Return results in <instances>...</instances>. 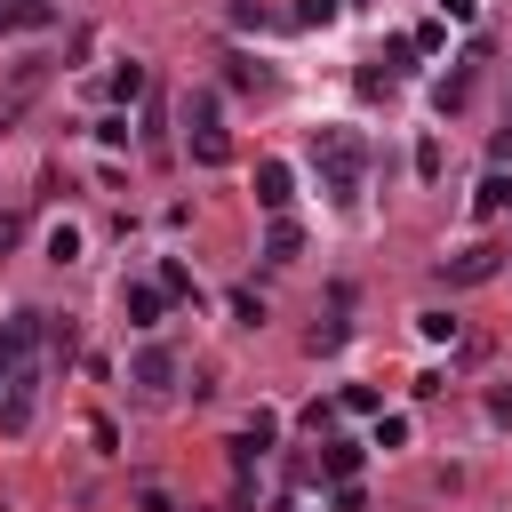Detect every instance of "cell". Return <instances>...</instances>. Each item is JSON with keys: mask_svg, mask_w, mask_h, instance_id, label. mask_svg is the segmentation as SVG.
I'll use <instances>...</instances> for the list:
<instances>
[{"mask_svg": "<svg viewBox=\"0 0 512 512\" xmlns=\"http://www.w3.org/2000/svg\"><path fill=\"white\" fill-rule=\"evenodd\" d=\"M320 472L328 480H352L360 472V440H320Z\"/></svg>", "mask_w": 512, "mask_h": 512, "instance_id": "12", "label": "cell"}, {"mask_svg": "<svg viewBox=\"0 0 512 512\" xmlns=\"http://www.w3.org/2000/svg\"><path fill=\"white\" fill-rule=\"evenodd\" d=\"M432 104H440V112H464V104H472V72H448V80L432 88Z\"/></svg>", "mask_w": 512, "mask_h": 512, "instance_id": "14", "label": "cell"}, {"mask_svg": "<svg viewBox=\"0 0 512 512\" xmlns=\"http://www.w3.org/2000/svg\"><path fill=\"white\" fill-rule=\"evenodd\" d=\"M0 384H8V360H0Z\"/></svg>", "mask_w": 512, "mask_h": 512, "instance_id": "28", "label": "cell"}, {"mask_svg": "<svg viewBox=\"0 0 512 512\" xmlns=\"http://www.w3.org/2000/svg\"><path fill=\"white\" fill-rule=\"evenodd\" d=\"M440 16L448 24H472V0H440Z\"/></svg>", "mask_w": 512, "mask_h": 512, "instance_id": "27", "label": "cell"}, {"mask_svg": "<svg viewBox=\"0 0 512 512\" xmlns=\"http://www.w3.org/2000/svg\"><path fill=\"white\" fill-rule=\"evenodd\" d=\"M376 448H408V416H376Z\"/></svg>", "mask_w": 512, "mask_h": 512, "instance_id": "21", "label": "cell"}, {"mask_svg": "<svg viewBox=\"0 0 512 512\" xmlns=\"http://www.w3.org/2000/svg\"><path fill=\"white\" fill-rule=\"evenodd\" d=\"M96 144H112V152H120V144H128V112H104V120H96Z\"/></svg>", "mask_w": 512, "mask_h": 512, "instance_id": "19", "label": "cell"}, {"mask_svg": "<svg viewBox=\"0 0 512 512\" xmlns=\"http://www.w3.org/2000/svg\"><path fill=\"white\" fill-rule=\"evenodd\" d=\"M160 288H168V296H192V272H184V264L168 256V264H160Z\"/></svg>", "mask_w": 512, "mask_h": 512, "instance_id": "22", "label": "cell"}, {"mask_svg": "<svg viewBox=\"0 0 512 512\" xmlns=\"http://www.w3.org/2000/svg\"><path fill=\"white\" fill-rule=\"evenodd\" d=\"M136 512H176V504H168V488H144V496H136Z\"/></svg>", "mask_w": 512, "mask_h": 512, "instance_id": "25", "label": "cell"}, {"mask_svg": "<svg viewBox=\"0 0 512 512\" xmlns=\"http://www.w3.org/2000/svg\"><path fill=\"white\" fill-rule=\"evenodd\" d=\"M416 72V40H384V80H408Z\"/></svg>", "mask_w": 512, "mask_h": 512, "instance_id": "15", "label": "cell"}, {"mask_svg": "<svg viewBox=\"0 0 512 512\" xmlns=\"http://www.w3.org/2000/svg\"><path fill=\"white\" fill-rule=\"evenodd\" d=\"M40 24H56L48 0H0V32H40Z\"/></svg>", "mask_w": 512, "mask_h": 512, "instance_id": "10", "label": "cell"}, {"mask_svg": "<svg viewBox=\"0 0 512 512\" xmlns=\"http://www.w3.org/2000/svg\"><path fill=\"white\" fill-rule=\"evenodd\" d=\"M496 272H504V248H488V240L440 256V288H480V280H496Z\"/></svg>", "mask_w": 512, "mask_h": 512, "instance_id": "3", "label": "cell"}, {"mask_svg": "<svg viewBox=\"0 0 512 512\" xmlns=\"http://www.w3.org/2000/svg\"><path fill=\"white\" fill-rule=\"evenodd\" d=\"M112 96L136 104V96H144V64H120V72H112Z\"/></svg>", "mask_w": 512, "mask_h": 512, "instance_id": "17", "label": "cell"}, {"mask_svg": "<svg viewBox=\"0 0 512 512\" xmlns=\"http://www.w3.org/2000/svg\"><path fill=\"white\" fill-rule=\"evenodd\" d=\"M32 400H40V376H32V368H8V392H0V440H24V432H32Z\"/></svg>", "mask_w": 512, "mask_h": 512, "instance_id": "4", "label": "cell"}, {"mask_svg": "<svg viewBox=\"0 0 512 512\" xmlns=\"http://www.w3.org/2000/svg\"><path fill=\"white\" fill-rule=\"evenodd\" d=\"M184 128H192V160H200V168H224V160H232V136H224V112H216L208 88L184 104Z\"/></svg>", "mask_w": 512, "mask_h": 512, "instance_id": "2", "label": "cell"}, {"mask_svg": "<svg viewBox=\"0 0 512 512\" xmlns=\"http://www.w3.org/2000/svg\"><path fill=\"white\" fill-rule=\"evenodd\" d=\"M312 160H320V184L336 208H360V136L352 128H320L312 136Z\"/></svg>", "mask_w": 512, "mask_h": 512, "instance_id": "1", "label": "cell"}, {"mask_svg": "<svg viewBox=\"0 0 512 512\" xmlns=\"http://www.w3.org/2000/svg\"><path fill=\"white\" fill-rule=\"evenodd\" d=\"M472 208H480V216H504V208H512V168H496V176L480 184V200H472Z\"/></svg>", "mask_w": 512, "mask_h": 512, "instance_id": "13", "label": "cell"}, {"mask_svg": "<svg viewBox=\"0 0 512 512\" xmlns=\"http://www.w3.org/2000/svg\"><path fill=\"white\" fill-rule=\"evenodd\" d=\"M344 408L352 416H376V384H344Z\"/></svg>", "mask_w": 512, "mask_h": 512, "instance_id": "24", "label": "cell"}, {"mask_svg": "<svg viewBox=\"0 0 512 512\" xmlns=\"http://www.w3.org/2000/svg\"><path fill=\"white\" fill-rule=\"evenodd\" d=\"M272 440H280V416H264V408H256V416H248V424H240V432H232V464H240V472H248V464H256V456H264V448H272Z\"/></svg>", "mask_w": 512, "mask_h": 512, "instance_id": "8", "label": "cell"}, {"mask_svg": "<svg viewBox=\"0 0 512 512\" xmlns=\"http://www.w3.org/2000/svg\"><path fill=\"white\" fill-rule=\"evenodd\" d=\"M336 8H344V0H296V24L320 32V24H336Z\"/></svg>", "mask_w": 512, "mask_h": 512, "instance_id": "18", "label": "cell"}, {"mask_svg": "<svg viewBox=\"0 0 512 512\" xmlns=\"http://www.w3.org/2000/svg\"><path fill=\"white\" fill-rule=\"evenodd\" d=\"M416 328H424V336L440 344V336H456V312H416Z\"/></svg>", "mask_w": 512, "mask_h": 512, "instance_id": "23", "label": "cell"}, {"mask_svg": "<svg viewBox=\"0 0 512 512\" xmlns=\"http://www.w3.org/2000/svg\"><path fill=\"white\" fill-rule=\"evenodd\" d=\"M48 264H80V224H56L48 232Z\"/></svg>", "mask_w": 512, "mask_h": 512, "instance_id": "16", "label": "cell"}, {"mask_svg": "<svg viewBox=\"0 0 512 512\" xmlns=\"http://www.w3.org/2000/svg\"><path fill=\"white\" fill-rule=\"evenodd\" d=\"M16 240H24V216H0V256H8Z\"/></svg>", "mask_w": 512, "mask_h": 512, "instance_id": "26", "label": "cell"}, {"mask_svg": "<svg viewBox=\"0 0 512 512\" xmlns=\"http://www.w3.org/2000/svg\"><path fill=\"white\" fill-rule=\"evenodd\" d=\"M120 312H128V328H160V312H168V288H152V280H128V288H120Z\"/></svg>", "mask_w": 512, "mask_h": 512, "instance_id": "7", "label": "cell"}, {"mask_svg": "<svg viewBox=\"0 0 512 512\" xmlns=\"http://www.w3.org/2000/svg\"><path fill=\"white\" fill-rule=\"evenodd\" d=\"M304 432H312V440H328V432H336V408H328V400H312V408H304Z\"/></svg>", "mask_w": 512, "mask_h": 512, "instance_id": "20", "label": "cell"}, {"mask_svg": "<svg viewBox=\"0 0 512 512\" xmlns=\"http://www.w3.org/2000/svg\"><path fill=\"white\" fill-rule=\"evenodd\" d=\"M128 384H136V392H152V400H160V392H168V384H176V352H160V344H144V352H136V360H128Z\"/></svg>", "mask_w": 512, "mask_h": 512, "instance_id": "6", "label": "cell"}, {"mask_svg": "<svg viewBox=\"0 0 512 512\" xmlns=\"http://www.w3.org/2000/svg\"><path fill=\"white\" fill-rule=\"evenodd\" d=\"M288 200H296V168L288 160H256V208L288 216Z\"/></svg>", "mask_w": 512, "mask_h": 512, "instance_id": "5", "label": "cell"}, {"mask_svg": "<svg viewBox=\"0 0 512 512\" xmlns=\"http://www.w3.org/2000/svg\"><path fill=\"white\" fill-rule=\"evenodd\" d=\"M304 256V232L288 224V216H272V232H264V264H296Z\"/></svg>", "mask_w": 512, "mask_h": 512, "instance_id": "11", "label": "cell"}, {"mask_svg": "<svg viewBox=\"0 0 512 512\" xmlns=\"http://www.w3.org/2000/svg\"><path fill=\"white\" fill-rule=\"evenodd\" d=\"M32 336H40V312H8V320H0V360L16 368V360L32 352Z\"/></svg>", "mask_w": 512, "mask_h": 512, "instance_id": "9", "label": "cell"}]
</instances>
